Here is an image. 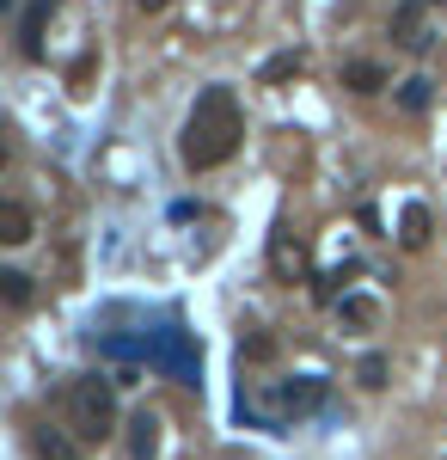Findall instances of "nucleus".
Segmentation results:
<instances>
[{
  "instance_id": "nucleus-3",
  "label": "nucleus",
  "mask_w": 447,
  "mask_h": 460,
  "mask_svg": "<svg viewBox=\"0 0 447 460\" xmlns=\"http://www.w3.org/2000/svg\"><path fill=\"white\" fill-rule=\"evenodd\" d=\"M392 43H399L405 56H429L435 25H429V6H423V0H399V6H392Z\"/></svg>"
},
{
  "instance_id": "nucleus-7",
  "label": "nucleus",
  "mask_w": 447,
  "mask_h": 460,
  "mask_svg": "<svg viewBox=\"0 0 447 460\" xmlns=\"http://www.w3.org/2000/svg\"><path fill=\"white\" fill-rule=\"evenodd\" d=\"M31 234H37L31 209H25L19 197H6V203H0V246H25Z\"/></svg>"
},
{
  "instance_id": "nucleus-16",
  "label": "nucleus",
  "mask_w": 447,
  "mask_h": 460,
  "mask_svg": "<svg viewBox=\"0 0 447 460\" xmlns=\"http://www.w3.org/2000/svg\"><path fill=\"white\" fill-rule=\"evenodd\" d=\"M240 362H276V338L270 332H245L240 338Z\"/></svg>"
},
{
  "instance_id": "nucleus-18",
  "label": "nucleus",
  "mask_w": 447,
  "mask_h": 460,
  "mask_svg": "<svg viewBox=\"0 0 447 460\" xmlns=\"http://www.w3.org/2000/svg\"><path fill=\"white\" fill-rule=\"evenodd\" d=\"M141 13H166V6H172V0H136Z\"/></svg>"
},
{
  "instance_id": "nucleus-6",
  "label": "nucleus",
  "mask_w": 447,
  "mask_h": 460,
  "mask_svg": "<svg viewBox=\"0 0 447 460\" xmlns=\"http://www.w3.org/2000/svg\"><path fill=\"white\" fill-rule=\"evenodd\" d=\"M31 448H37V460H86V442L74 429H56V424H37Z\"/></svg>"
},
{
  "instance_id": "nucleus-5",
  "label": "nucleus",
  "mask_w": 447,
  "mask_h": 460,
  "mask_svg": "<svg viewBox=\"0 0 447 460\" xmlns=\"http://www.w3.org/2000/svg\"><path fill=\"white\" fill-rule=\"evenodd\" d=\"M270 270H276V283H301L307 277V246L294 234H270Z\"/></svg>"
},
{
  "instance_id": "nucleus-19",
  "label": "nucleus",
  "mask_w": 447,
  "mask_h": 460,
  "mask_svg": "<svg viewBox=\"0 0 447 460\" xmlns=\"http://www.w3.org/2000/svg\"><path fill=\"white\" fill-rule=\"evenodd\" d=\"M423 6H435V0H423ZM442 6H447V0H442Z\"/></svg>"
},
{
  "instance_id": "nucleus-15",
  "label": "nucleus",
  "mask_w": 447,
  "mask_h": 460,
  "mask_svg": "<svg viewBox=\"0 0 447 460\" xmlns=\"http://www.w3.org/2000/svg\"><path fill=\"white\" fill-rule=\"evenodd\" d=\"M0 301H6V307H31V277L6 264V270H0Z\"/></svg>"
},
{
  "instance_id": "nucleus-13",
  "label": "nucleus",
  "mask_w": 447,
  "mask_h": 460,
  "mask_svg": "<svg viewBox=\"0 0 447 460\" xmlns=\"http://www.w3.org/2000/svg\"><path fill=\"white\" fill-rule=\"evenodd\" d=\"M337 319H344L349 332H374L380 307H374V301H368V295H344V301H337Z\"/></svg>"
},
{
  "instance_id": "nucleus-9",
  "label": "nucleus",
  "mask_w": 447,
  "mask_h": 460,
  "mask_svg": "<svg viewBox=\"0 0 447 460\" xmlns=\"http://www.w3.org/2000/svg\"><path fill=\"white\" fill-rule=\"evenodd\" d=\"M129 455L136 460L160 455V418H153V411H136V418H129Z\"/></svg>"
},
{
  "instance_id": "nucleus-11",
  "label": "nucleus",
  "mask_w": 447,
  "mask_h": 460,
  "mask_svg": "<svg viewBox=\"0 0 447 460\" xmlns=\"http://www.w3.org/2000/svg\"><path fill=\"white\" fill-rule=\"evenodd\" d=\"M399 246H411V252L429 246V209L423 203H405V215H399Z\"/></svg>"
},
{
  "instance_id": "nucleus-17",
  "label": "nucleus",
  "mask_w": 447,
  "mask_h": 460,
  "mask_svg": "<svg viewBox=\"0 0 447 460\" xmlns=\"http://www.w3.org/2000/svg\"><path fill=\"white\" fill-rule=\"evenodd\" d=\"M355 381H362L368 393H380V387H386V356H362V368H355Z\"/></svg>"
},
{
  "instance_id": "nucleus-12",
  "label": "nucleus",
  "mask_w": 447,
  "mask_h": 460,
  "mask_svg": "<svg viewBox=\"0 0 447 460\" xmlns=\"http://www.w3.org/2000/svg\"><path fill=\"white\" fill-rule=\"evenodd\" d=\"M301 68H307V56H301V49H282V56H270V62L258 68V86H282V80H294Z\"/></svg>"
},
{
  "instance_id": "nucleus-14",
  "label": "nucleus",
  "mask_w": 447,
  "mask_h": 460,
  "mask_svg": "<svg viewBox=\"0 0 447 460\" xmlns=\"http://www.w3.org/2000/svg\"><path fill=\"white\" fill-rule=\"evenodd\" d=\"M344 86L349 93H380L386 86V68L380 62H344Z\"/></svg>"
},
{
  "instance_id": "nucleus-10",
  "label": "nucleus",
  "mask_w": 447,
  "mask_h": 460,
  "mask_svg": "<svg viewBox=\"0 0 447 460\" xmlns=\"http://www.w3.org/2000/svg\"><path fill=\"white\" fill-rule=\"evenodd\" d=\"M429 105H435V80H429V74H411V80H399V111L423 117Z\"/></svg>"
},
{
  "instance_id": "nucleus-4",
  "label": "nucleus",
  "mask_w": 447,
  "mask_h": 460,
  "mask_svg": "<svg viewBox=\"0 0 447 460\" xmlns=\"http://www.w3.org/2000/svg\"><path fill=\"white\" fill-rule=\"evenodd\" d=\"M319 405H325V375H294V381L276 387V411L282 418H307Z\"/></svg>"
},
{
  "instance_id": "nucleus-2",
  "label": "nucleus",
  "mask_w": 447,
  "mask_h": 460,
  "mask_svg": "<svg viewBox=\"0 0 447 460\" xmlns=\"http://www.w3.org/2000/svg\"><path fill=\"white\" fill-rule=\"evenodd\" d=\"M68 429L92 448V442H110L117 436V387L104 375H80L68 387Z\"/></svg>"
},
{
  "instance_id": "nucleus-1",
  "label": "nucleus",
  "mask_w": 447,
  "mask_h": 460,
  "mask_svg": "<svg viewBox=\"0 0 447 460\" xmlns=\"http://www.w3.org/2000/svg\"><path fill=\"white\" fill-rule=\"evenodd\" d=\"M240 136H245V117H240L233 86H208V93H197V105L184 117L178 154H184L190 172H215V166H227L240 154Z\"/></svg>"
},
{
  "instance_id": "nucleus-8",
  "label": "nucleus",
  "mask_w": 447,
  "mask_h": 460,
  "mask_svg": "<svg viewBox=\"0 0 447 460\" xmlns=\"http://www.w3.org/2000/svg\"><path fill=\"white\" fill-rule=\"evenodd\" d=\"M49 6H56V0H31V6H25V19H19V49H25V56H43V19H49Z\"/></svg>"
}]
</instances>
